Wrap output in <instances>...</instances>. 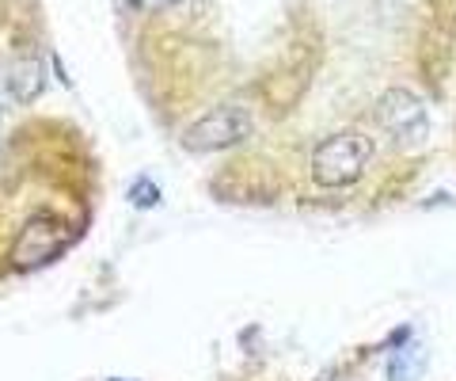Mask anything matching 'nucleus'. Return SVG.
I'll use <instances>...</instances> for the list:
<instances>
[{"label":"nucleus","mask_w":456,"mask_h":381,"mask_svg":"<svg viewBox=\"0 0 456 381\" xmlns=\"http://www.w3.org/2000/svg\"><path fill=\"white\" fill-rule=\"evenodd\" d=\"M42 84H46V69L35 54H20V58H8L0 65V95L8 104H31L42 92Z\"/></svg>","instance_id":"nucleus-5"},{"label":"nucleus","mask_w":456,"mask_h":381,"mask_svg":"<svg viewBox=\"0 0 456 381\" xmlns=\"http://www.w3.org/2000/svg\"><path fill=\"white\" fill-rule=\"evenodd\" d=\"M377 122L395 145H422L430 137V111L407 88H392L377 100Z\"/></svg>","instance_id":"nucleus-3"},{"label":"nucleus","mask_w":456,"mask_h":381,"mask_svg":"<svg viewBox=\"0 0 456 381\" xmlns=\"http://www.w3.org/2000/svg\"><path fill=\"white\" fill-rule=\"evenodd\" d=\"M130 199H134L137 206H152V203H156V191L149 187V179H145V187H141V191H137V187L130 191Z\"/></svg>","instance_id":"nucleus-7"},{"label":"nucleus","mask_w":456,"mask_h":381,"mask_svg":"<svg viewBox=\"0 0 456 381\" xmlns=\"http://www.w3.org/2000/svg\"><path fill=\"white\" fill-rule=\"evenodd\" d=\"M369 161H373V141L358 130H342L320 141L312 153V179L320 187H350L362 179Z\"/></svg>","instance_id":"nucleus-1"},{"label":"nucleus","mask_w":456,"mask_h":381,"mask_svg":"<svg viewBox=\"0 0 456 381\" xmlns=\"http://www.w3.org/2000/svg\"><path fill=\"white\" fill-rule=\"evenodd\" d=\"M255 130V115L248 107H236V104H224V107H213L198 119L187 134H183V145L191 153H217L228 145H240L248 141Z\"/></svg>","instance_id":"nucleus-2"},{"label":"nucleus","mask_w":456,"mask_h":381,"mask_svg":"<svg viewBox=\"0 0 456 381\" xmlns=\"http://www.w3.org/2000/svg\"><path fill=\"white\" fill-rule=\"evenodd\" d=\"M134 8H175L179 0H130Z\"/></svg>","instance_id":"nucleus-8"},{"label":"nucleus","mask_w":456,"mask_h":381,"mask_svg":"<svg viewBox=\"0 0 456 381\" xmlns=\"http://www.w3.org/2000/svg\"><path fill=\"white\" fill-rule=\"evenodd\" d=\"M419 366H422V351H399V355L392 359L388 366V377L392 381H415L419 377Z\"/></svg>","instance_id":"nucleus-6"},{"label":"nucleus","mask_w":456,"mask_h":381,"mask_svg":"<svg viewBox=\"0 0 456 381\" xmlns=\"http://www.w3.org/2000/svg\"><path fill=\"white\" fill-rule=\"evenodd\" d=\"M69 244V229L65 225H57L53 218L38 214L23 225V233L16 236V248H12V267L16 271H35V267L50 263L57 252Z\"/></svg>","instance_id":"nucleus-4"}]
</instances>
